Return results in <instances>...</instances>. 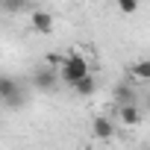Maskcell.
<instances>
[{"instance_id": "obj_7", "label": "cell", "mask_w": 150, "mask_h": 150, "mask_svg": "<svg viewBox=\"0 0 150 150\" xmlns=\"http://www.w3.org/2000/svg\"><path fill=\"white\" fill-rule=\"evenodd\" d=\"M91 129H94V135H97V138H112V132H115V127H112V121H109V118H94Z\"/></svg>"}, {"instance_id": "obj_1", "label": "cell", "mask_w": 150, "mask_h": 150, "mask_svg": "<svg viewBox=\"0 0 150 150\" xmlns=\"http://www.w3.org/2000/svg\"><path fill=\"white\" fill-rule=\"evenodd\" d=\"M86 74H88L86 56H80V53H65V59H62V65H59V83L74 86L80 77H86Z\"/></svg>"}, {"instance_id": "obj_4", "label": "cell", "mask_w": 150, "mask_h": 150, "mask_svg": "<svg viewBox=\"0 0 150 150\" xmlns=\"http://www.w3.org/2000/svg\"><path fill=\"white\" fill-rule=\"evenodd\" d=\"M33 33H38V35H50L53 33V27H56V18L50 15V12H44V9H33Z\"/></svg>"}, {"instance_id": "obj_3", "label": "cell", "mask_w": 150, "mask_h": 150, "mask_svg": "<svg viewBox=\"0 0 150 150\" xmlns=\"http://www.w3.org/2000/svg\"><path fill=\"white\" fill-rule=\"evenodd\" d=\"M56 83H59V71L53 68V65H41L38 71H33V86L38 88V91H50V88H56Z\"/></svg>"}, {"instance_id": "obj_10", "label": "cell", "mask_w": 150, "mask_h": 150, "mask_svg": "<svg viewBox=\"0 0 150 150\" xmlns=\"http://www.w3.org/2000/svg\"><path fill=\"white\" fill-rule=\"evenodd\" d=\"M115 97H118V103H121V106H124V103H135V94H132V88H129L127 83H121V86H118Z\"/></svg>"}, {"instance_id": "obj_8", "label": "cell", "mask_w": 150, "mask_h": 150, "mask_svg": "<svg viewBox=\"0 0 150 150\" xmlns=\"http://www.w3.org/2000/svg\"><path fill=\"white\" fill-rule=\"evenodd\" d=\"M24 9H30V0H0V12L18 15V12H24Z\"/></svg>"}, {"instance_id": "obj_12", "label": "cell", "mask_w": 150, "mask_h": 150, "mask_svg": "<svg viewBox=\"0 0 150 150\" xmlns=\"http://www.w3.org/2000/svg\"><path fill=\"white\" fill-rule=\"evenodd\" d=\"M62 59H65V53H56V50L44 53V62H47V65H53V68H59V65H62Z\"/></svg>"}, {"instance_id": "obj_5", "label": "cell", "mask_w": 150, "mask_h": 150, "mask_svg": "<svg viewBox=\"0 0 150 150\" xmlns=\"http://www.w3.org/2000/svg\"><path fill=\"white\" fill-rule=\"evenodd\" d=\"M71 88L77 91L80 97H91V94H94V88H97V83H94V77H91V74H86V77H80L77 83L71 86Z\"/></svg>"}, {"instance_id": "obj_9", "label": "cell", "mask_w": 150, "mask_h": 150, "mask_svg": "<svg viewBox=\"0 0 150 150\" xmlns=\"http://www.w3.org/2000/svg\"><path fill=\"white\" fill-rule=\"evenodd\" d=\"M132 80H135V83L150 80V62H147V59H141V62H135V65H132Z\"/></svg>"}, {"instance_id": "obj_11", "label": "cell", "mask_w": 150, "mask_h": 150, "mask_svg": "<svg viewBox=\"0 0 150 150\" xmlns=\"http://www.w3.org/2000/svg\"><path fill=\"white\" fill-rule=\"evenodd\" d=\"M118 3V9L124 12V15H132L135 9H138V0H115Z\"/></svg>"}, {"instance_id": "obj_2", "label": "cell", "mask_w": 150, "mask_h": 150, "mask_svg": "<svg viewBox=\"0 0 150 150\" xmlns=\"http://www.w3.org/2000/svg\"><path fill=\"white\" fill-rule=\"evenodd\" d=\"M0 100L9 109H21L24 106V91H21L15 77H0Z\"/></svg>"}, {"instance_id": "obj_6", "label": "cell", "mask_w": 150, "mask_h": 150, "mask_svg": "<svg viewBox=\"0 0 150 150\" xmlns=\"http://www.w3.org/2000/svg\"><path fill=\"white\" fill-rule=\"evenodd\" d=\"M121 121H124L127 127H135V124L141 121V112H138V106H135V103H124V106H121Z\"/></svg>"}]
</instances>
